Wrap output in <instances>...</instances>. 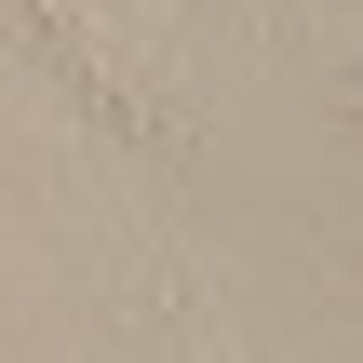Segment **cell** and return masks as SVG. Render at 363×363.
I'll list each match as a JSON object with an SVG mask.
<instances>
[]
</instances>
